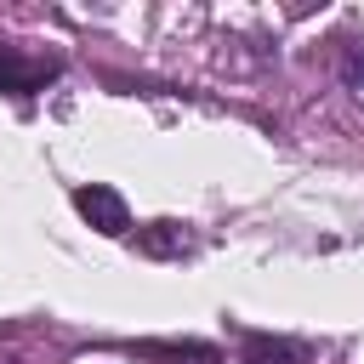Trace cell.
Instances as JSON below:
<instances>
[{"mask_svg": "<svg viewBox=\"0 0 364 364\" xmlns=\"http://www.w3.org/2000/svg\"><path fill=\"white\" fill-rule=\"evenodd\" d=\"M51 80H57V63H51V57H11V51H0V91L34 97V91L51 85Z\"/></svg>", "mask_w": 364, "mask_h": 364, "instance_id": "obj_2", "label": "cell"}, {"mask_svg": "<svg viewBox=\"0 0 364 364\" xmlns=\"http://www.w3.org/2000/svg\"><path fill=\"white\" fill-rule=\"evenodd\" d=\"M341 80H347L353 91H364V34L341 40Z\"/></svg>", "mask_w": 364, "mask_h": 364, "instance_id": "obj_5", "label": "cell"}, {"mask_svg": "<svg viewBox=\"0 0 364 364\" xmlns=\"http://www.w3.org/2000/svg\"><path fill=\"white\" fill-rule=\"evenodd\" d=\"M136 245H142L148 256H182V250H188V233H182V222H148V228L136 233Z\"/></svg>", "mask_w": 364, "mask_h": 364, "instance_id": "obj_3", "label": "cell"}, {"mask_svg": "<svg viewBox=\"0 0 364 364\" xmlns=\"http://www.w3.org/2000/svg\"><path fill=\"white\" fill-rule=\"evenodd\" d=\"M74 210H80L97 233H108V239H119V233L131 228V210H125V199H119L108 182H85V188H74Z\"/></svg>", "mask_w": 364, "mask_h": 364, "instance_id": "obj_1", "label": "cell"}, {"mask_svg": "<svg viewBox=\"0 0 364 364\" xmlns=\"http://www.w3.org/2000/svg\"><path fill=\"white\" fill-rule=\"evenodd\" d=\"M245 364H301V347L273 336H245Z\"/></svg>", "mask_w": 364, "mask_h": 364, "instance_id": "obj_4", "label": "cell"}]
</instances>
